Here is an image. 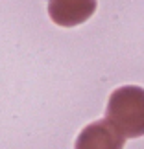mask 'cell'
I'll list each match as a JSON object with an SVG mask.
<instances>
[{
    "label": "cell",
    "mask_w": 144,
    "mask_h": 149,
    "mask_svg": "<svg viewBox=\"0 0 144 149\" xmlns=\"http://www.w3.org/2000/svg\"><path fill=\"white\" fill-rule=\"evenodd\" d=\"M105 120L126 138L144 136V88L126 85L113 90L107 101Z\"/></svg>",
    "instance_id": "1"
},
{
    "label": "cell",
    "mask_w": 144,
    "mask_h": 149,
    "mask_svg": "<svg viewBox=\"0 0 144 149\" xmlns=\"http://www.w3.org/2000/svg\"><path fill=\"white\" fill-rule=\"evenodd\" d=\"M126 136L120 134L109 120L89 123L78 134L74 149H124Z\"/></svg>",
    "instance_id": "2"
},
{
    "label": "cell",
    "mask_w": 144,
    "mask_h": 149,
    "mask_svg": "<svg viewBox=\"0 0 144 149\" xmlns=\"http://www.w3.org/2000/svg\"><path fill=\"white\" fill-rule=\"evenodd\" d=\"M96 0H48V15L61 28H74L94 15Z\"/></svg>",
    "instance_id": "3"
}]
</instances>
